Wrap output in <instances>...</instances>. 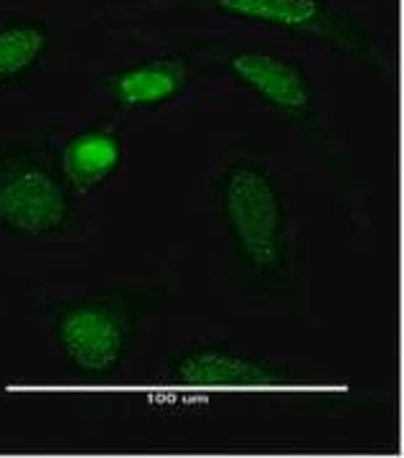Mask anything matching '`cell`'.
Returning <instances> with one entry per match:
<instances>
[{
    "mask_svg": "<svg viewBox=\"0 0 404 458\" xmlns=\"http://www.w3.org/2000/svg\"><path fill=\"white\" fill-rule=\"evenodd\" d=\"M204 3L224 16L313 36L318 41L354 54L366 64L376 62L372 38L325 0H204Z\"/></svg>",
    "mask_w": 404,
    "mask_h": 458,
    "instance_id": "obj_4",
    "label": "cell"
},
{
    "mask_svg": "<svg viewBox=\"0 0 404 458\" xmlns=\"http://www.w3.org/2000/svg\"><path fill=\"white\" fill-rule=\"evenodd\" d=\"M49 49V31L38 21H13L0 26V87L31 74Z\"/></svg>",
    "mask_w": 404,
    "mask_h": 458,
    "instance_id": "obj_9",
    "label": "cell"
},
{
    "mask_svg": "<svg viewBox=\"0 0 404 458\" xmlns=\"http://www.w3.org/2000/svg\"><path fill=\"white\" fill-rule=\"evenodd\" d=\"M64 176L29 148L0 150V229L23 237H49L72 225Z\"/></svg>",
    "mask_w": 404,
    "mask_h": 458,
    "instance_id": "obj_2",
    "label": "cell"
},
{
    "mask_svg": "<svg viewBox=\"0 0 404 458\" xmlns=\"http://www.w3.org/2000/svg\"><path fill=\"white\" fill-rule=\"evenodd\" d=\"M168 379L189 387H275L292 382L280 364L219 346H196L168 364Z\"/></svg>",
    "mask_w": 404,
    "mask_h": 458,
    "instance_id": "obj_6",
    "label": "cell"
},
{
    "mask_svg": "<svg viewBox=\"0 0 404 458\" xmlns=\"http://www.w3.org/2000/svg\"><path fill=\"white\" fill-rule=\"evenodd\" d=\"M189 82H191L189 64L176 56H163L114 74L110 80V95L125 110H143L176 99L189 87Z\"/></svg>",
    "mask_w": 404,
    "mask_h": 458,
    "instance_id": "obj_7",
    "label": "cell"
},
{
    "mask_svg": "<svg viewBox=\"0 0 404 458\" xmlns=\"http://www.w3.org/2000/svg\"><path fill=\"white\" fill-rule=\"evenodd\" d=\"M231 77L255 95L273 105L275 110L288 114L298 125L316 123V98L306 72L290 59L259 54V51H237L224 59Z\"/></svg>",
    "mask_w": 404,
    "mask_h": 458,
    "instance_id": "obj_5",
    "label": "cell"
},
{
    "mask_svg": "<svg viewBox=\"0 0 404 458\" xmlns=\"http://www.w3.org/2000/svg\"><path fill=\"white\" fill-rule=\"evenodd\" d=\"M135 318L120 301L80 298L54 316V336L66 361L87 379H107L128 357Z\"/></svg>",
    "mask_w": 404,
    "mask_h": 458,
    "instance_id": "obj_3",
    "label": "cell"
},
{
    "mask_svg": "<svg viewBox=\"0 0 404 458\" xmlns=\"http://www.w3.org/2000/svg\"><path fill=\"white\" fill-rule=\"evenodd\" d=\"M122 161L120 138L107 131H89L74 135L62 150V176L80 194L97 189L117 171Z\"/></svg>",
    "mask_w": 404,
    "mask_h": 458,
    "instance_id": "obj_8",
    "label": "cell"
},
{
    "mask_svg": "<svg viewBox=\"0 0 404 458\" xmlns=\"http://www.w3.org/2000/svg\"><path fill=\"white\" fill-rule=\"evenodd\" d=\"M222 214L237 258L257 278H280L290 262L288 212L275 179L252 161H231L222 179Z\"/></svg>",
    "mask_w": 404,
    "mask_h": 458,
    "instance_id": "obj_1",
    "label": "cell"
}]
</instances>
